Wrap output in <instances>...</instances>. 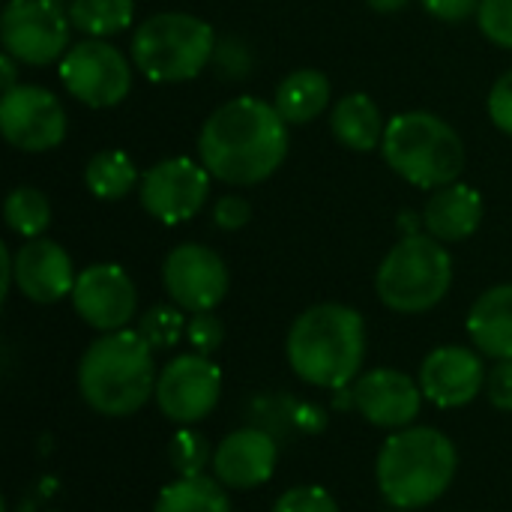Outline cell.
Listing matches in <instances>:
<instances>
[{
    "instance_id": "obj_1",
    "label": "cell",
    "mask_w": 512,
    "mask_h": 512,
    "mask_svg": "<svg viewBox=\"0 0 512 512\" xmlns=\"http://www.w3.org/2000/svg\"><path fill=\"white\" fill-rule=\"evenodd\" d=\"M201 165L228 186L267 180L288 156V123L255 96H240L216 108L198 135Z\"/></svg>"
},
{
    "instance_id": "obj_2",
    "label": "cell",
    "mask_w": 512,
    "mask_h": 512,
    "mask_svg": "<svg viewBox=\"0 0 512 512\" xmlns=\"http://www.w3.org/2000/svg\"><path fill=\"white\" fill-rule=\"evenodd\" d=\"M285 354L300 381L342 390L357 381L366 360L363 315L342 303H318L291 324Z\"/></svg>"
},
{
    "instance_id": "obj_3",
    "label": "cell",
    "mask_w": 512,
    "mask_h": 512,
    "mask_svg": "<svg viewBox=\"0 0 512 512\" xmlns=\"http://www.w3.org/2000/svg\"><path fill=\"white\" fill-rule=\"evenodd\" d=\"M153 348L138 330L99 336L78 363L81 399L102 417H129L156 393Z\"/></svg>"
},
{
    "instance_id": "obj_4",
    "label": "cell",
    "mask_w": 512,
    "mask_h": 512,
    "mask_svg": "<svg viewBox=\"0 0 512 512\" xmlns=\"http://www.w3.org/2000/svg\"><path fill=\"white\" fill-rule=\"evenodd\" d=\"M456 444L429 426H408L393 432L375 465V480L387 504L396 510H423L435 504L456 480Z\"/></svg>"
},
{
    "instance_id": "obj_5",
    "label": "cell",
    "mask_w": 512,
    "mask_h": 512,
    "mask_svg": "<svg viewBox=\"0 0 512 512\" xmlns=\"http://www.w3.org/2000/svg\"><path fill=\"white\" fill-rule=\"evenodd\" d=\"M387 165L420 189H441L459 180L465 168V144L456 129L429 114V111H408L396 114L387 123L381 141Z\"/></svg>"
},
{
    "instance_id": "obj_6",
    "label": "cell",
    "mask_w": 512,
    "mask_h": 512,
    "mask_svg": "<svg viewBox=\"0 0 512 512\" xmlns=\"http://www.w3.org/2000/svg\"><path fill=\"white\" fill-rule=\"evenodd\" d=\"M453 285V258L432 234H405L381 261L378 300L402 315L435 309Z\"/></svg>"
},
{
    "instance_id": "obj_7",
    "label": "cell",
    "mask_w": 512,
    "mask_h": 512,
    "mask_svg": "<svg viewBox=\"0 0 512 512\" xmlns=\"http://www.w3.org/2000/svg\"><path fill=\"white\" fill-rule=\"evenodd\" d=\"M213 54V27L186 12L150 15L132 36V60L156 84L195 78L213 60Z\"/></svg>"
},
{
    "instance_id": "obj_8",
    "label": "cell",
    "mask_w": 512,
    "mask_h": 512,
    "mask_svg": "<svg viewBox=\"0 0 512 512\" xmlns=\"http://www.w3.org/2000/svg\"><path fill=\"white\" fill-rule=\"evenodd\" d=\"M69 6L63 0H6L0 12L3 48L27 66H48L69 51Z\"/></svg>"
},
{
    "instance_id": "obj_9",
    "label": "cell",
    "mask_w": 512,
    "mask_h": 512,
    "mask_svg": "<svg viewBox=\"0 0 512 512\" xmlns=\"http://www.w3.org/2000/svg\"><path fill=\"white\" fill-rule=\"evenodd\" d=\"M60 78L66 90L90 105V108H111L126 99L132 87V69L120 48L105 39H84L63 54Z\"/></svg>"
},
{
    "instance_id": "obj_10",
    "label": "cell",
    "mask_w": 512,
    "mask_h": 512,
    "mask_svg": "<svg viewBox=\"0 0 512 512\" xmlns=\"http://www.w3.org/2000/svg\"><path fill=\"white\" fill-rule=\"evenodd\" d=\"M222 396V372L204 354L174 357L156 381V405L177 426H195L213 414Z\"/></svg>"
},
{
    "instance_id": "obj_11",
    "label": "cell",
    "mask_w": 512,
    "mask_h": 512,
    "mask_svg": "<svg viewBox=\"0 0 512 512\" xmlns=\"http://www.w3.org/2000/svg\"><path fill=\"white\" fill-rule=\"evenodd\" d=\"M0 132L24 153L54 150L66 138V111L51 90L18 84L0 99Z\"/></svg>"
},
{
    "instance_id": "obj_12",
    "label": "cell",
    "mask_w": 512,
    "mask_h": 512,
    "mask_svg": "<svg viewBox=\"0 0 512 512\" xmlns=\"http://www.w3.org/2000/svg\"><path fill=\"white\" fill-rule=\"evenodd\" d=\"M210 177L204 165L186 156L162 159L141 180V204L165 225L189 222L210 195Z\"/></svg>"
},
{
    "instance_id": "obj_13",
    "label": "cell",
    "mask_w": 512,
    "mask_h": 512,
    "mask_svg": "<svg viewBox=\"0 0 512 512\" xmlns=\"http://www.w3.org/2000/svg\"><path fill=\"white\" fill-rule=\"evenodd\" d=\"M162 285L183 312H213L228 294V267L213 249L183 243L168 252L162 264Z\"/></svg>"
},
{
    "instance_id": "obj_14",
    "label": "cell",
    "mask_w": 512,
    "mask_h": 512,
    "mask_svg": "<svg viewBox=\"0 0 512 512\" xmlns=\"http://www.w3.org/2000/svg\"><path fill=\"white\" fill-rule=\"evenodd\" d=\"M72 306L84 324L99 333L126 330L138 309V291L129 273L117 264H90L78 273L72 288Z\"/></svg>"
},
{
    "instance_id": "obj_15",
    "label": "cell",
    "mask_w": 512,
    "mask_h": 512,
    "mask_svg": "<svg viewBox=\"0 0 512 512\" xmlns=\"http://www.w3.org/2000/svg\"><path fill=\"white\" fill-rule=\"evenodd\" d=\"M423 390L399 369H372L354 381V408L378 429H408L420 417Z\"/></svg>"
},
{
    "instance_id": "obj_16",
    "label": "cell",
    "mask_w": 512,
    "mask_h": 512,
    "mask_svg": "<svg viewBox=\"0 0 512 512\" xmlns=\"http://www.w3.org/2000/svg\"><path fill=\"white\" fill-rule=\"evenodd\" d=\"M486 384V369L477 351L462 345H444L432 351L420 366V390L423 396L450 411L471 405Z\"/></svg>"
},
{
    "instance_id": "obj_17",
    "label": "cell",
    "mask_w": 512,
    "mask_h": 512,
    "mask_svg": "<svg viewBox=\"0 0 512 512\" xmlns=\"http://www.w3.org/2000/svg\"><path fill=\"white\" fill-rule=\"evenodd\" d=\"M12 279L15 288L33 303H57L75 288L72 258L63 246L45 237L24 240L21 249L12 255Z\"/></svg>"
},
{
    "instance_id": "obj_18",
    "label": "cell",
    "mask_w": 512,
    "mask_h": 512,
    "mask_svg": "<svg viewBox=\"0 0 512 512\" xmlns=\"http://www.w3.org/2000/svg\"><path fill=\"white\" fill-rule=\"evenodd\" d=\"M279 462V447L264 429H237L213 450V474L225 489H258L264 486Z\"/></svg>"
},
{
    "instance_id": "obj_19",
    "label": "cell",
    "mask_w": 512,
    "mask_h": 512,
    "mask_svg": "<svg viewBox=\"0 0 512 512\" xmlns=\"http://www.w3.org/2000/svg\"><path fill=\"white\" fill-rule=\"evenodd\" d=\"M483 222V198L474 186L450 183L432 192L423 210L426 231L441 243H459L468 240Z\"/></svg>"
},
{
    "instance_id": "obj_20",
    "label": "cell",
    "mask_w": 512,
    "mask_h": 512,
    "mask_svg": "<svg viewBox=\"0 0 512 512\" xmlns=\"http://www.w3.org/2000/svg\"><path fill=\"white\" fill-rule=\"evenodd\" d=\"M474 348L492 360H512V285H495L468 312Z\"/></svg>"
},
{
    "instance_id": "obj_21",
    "label": "cell",
    "mask_w": 512,
    "mask_h": 512,
    "mask_svg": "<svg viewBox=\"0 0 512 512\" xmlns=\"http://www.w3.org/2000/svg\"><path fill=\"white\" fill-rule=\"evenodd\" d=\"M330 129L348 150H360V153L375 150L384 141V132H387L381 108L366 93L342 96L336 102L333 114H330Z\"/></svg>"
},
{
    "instance_id": "obj_22",
    "label": "cell",
    "mask_w": 512,
    "mask_h": 512,
    "mask_svg": "<svg viewBox=\"0 0 512 512\" xmlns=\"http://www.w3.org/2000/svg\"><path fill=\"white\" fill-rule=\"evenodd\" d=\"M330 105V78L318 69H297L276 87L273 108L285 123H309Z\"/></svg>"
},
{
    "instance_id": "obj_23",
    "label": "cell",
    "mask_w": 512,
    "mask_h": 512,
    "mask_svg": "<svg viewBox=\"0 0 512 512\" xmlns=\"http://www.w3.org/2000/svg\"><path fill=\"white\" fill-rule=\"evenodd\" d=\"M153 512H231V501L213 477H177L159 492Z\"/></svg>"
},
{
    "instance_id": "obj_24",
    "label": "cell",
    "mask_w": 512,
    "mask_h": 512,
    "mask_svg": "<svg viewBox=\"0 0 512 512\" xmlns=\"http://www.w3.org/2000/svg\"><path fill=\"white\" fill-rule=\"evenodd\" d=\"M87 189L102 201H120L138 186V168L123 150H102L84 168Z\"/></svg>"
},
{
    "instance_id": "obj_25",
    "label": "cell",
    "mask_w": 512,
    "mask_h": 512,
    "mask_svg": "<svg viewBox=\"0 0 512 512\" xmlns=\"http://www.w3.org/2000/svg\"><path fill=\"white\" fill-rule=\"evenodd\" d=\"M72 27L90 39H105L126 30L135 18V0H72Z\"/></svg>"
},
{
    "instance_id": "obj_26",
    "label": "cell",
    "mask_w": 512,
    "mask_h": 512,
    "mask_svg": "<svg viewBox=\"0 0 512 512\" xmlns=\"http://www.w3.org/2000/svg\"><path fill=\"white\" fill-rule=\"evenodd\" d=\"M3 219L6 225L24 237V240H33V237H42L48 222H51V204L48 198L33 189V186H18L6 195V204H3Z\"/></svg>"
},
{
    "instance_id": "obj_27",
    "label": "cell",
    "mask_w": 512,
    "mask_h": 512,
    "mask_svg": "<svg viewBox=\"0 0 512 512\" xmlns=\"http://www.w3.org/2000/svg\"><path fill=\"white\" fill-rule=\"evenodd\" d=\"M168 462L177 477H201L207 465H213L210 441L192 426H180V432L168 444Z\"/></svg>"
},
{
    "instance_id": "obj_28",
    "label": "cell",
    "mask_w": 512,
    "mask_h": 512,
    "mask_svg": "<svg viewBox=\"0 0 512 512\" xmlns=\"http://www.w3.org/2000/svg\"><path fill=\"white\" fill-rule=\"evenodd\" d=\"M186 315L180 306H153L144 312L141 324H138V333L147 339V345L153 351H168L174 348L183 336H186Z\"/></svg>"
},
{
    "instance_id": "obj_29",
    "label": "cell",
    "mask_w": 512,
    "mask_h": 512,
    "mask_svg": "<svg viewBox=\"0 0 512 512\" xmlns=\"http://www.w3.org/2000/svg\"><path fill=\"white\" fill-rule=\"evenodd\" d=\"M480 30L501 48H512V0H480Z\"/></svg>"
},
{
    "instance_id": "obj_30",
    "label": "cell",
    "mask_w": 512,
    "mask_h": 512,
    "mask_svg": "<svg viewBox=\"0 0 512 512\" xmlns=\"http://www.w3.org/2000/svg\"><path fill=\"white\" fill-rule=\"evenodd\" d=\"M273 512H339V504L321 486H294L276 498Z\"/></svg>"
},
{
    "instance_id": "obj_31",
    "label": "cell",
    "mask_w": 512,
    "mask_h": 512,
    "mask_svg": "<svg viewBox=\"0 0 512 512\" xmlns=\"http://www.w3.org/2000/svg\"><path fill=\"white\" fill-rule=\"evenodd\" d=\"M186 339H189V345L195 348V354L210 357V354L222 345V339H225L222 321H219L213 312H198V315H192V321L186 324Z\"/></svg>"
},
{
    "instance_id": "obj_32",
    "label": "cell",
    "mask_w": 512,
    "mask_h": 512,
    "mask_svg": "<svg viewBox=\"0 0 512 512\" xmlns=\"http://www.w3.org/2000/svg\"><path fill=\"white\" fill-rule=\"evenodd\" d=\"M489 117L501 132L512 135V72L495 81L489 93Z\"/></svg>"
},
{
    "instance_id": "obj_33",
    "label": "cell",
    "mask_w": 512,
    "mask_h": 512,
    "mask_svg": "<svg viewBox=\"0 0 512 512\" xmlns=\"http://www.w3.org/2000/svg\"><path fill=\"white\" fill-rule=\"evenodd\" d=\"M249 216H252V207H249V201L240 198V195H225V198H219L216 207H213V225L222 228V231H237V228H243V225L249 222Z\"/></svg>"
},
{
    "instance_id": "obj_34",
    "label": "cell",
    "mask_w": 512,
    "mask_h": 512,
    "mask_svg": "<svg viewBox=\"0 0 512 512\" xmlns=\"http://www.w3.org/2000/svg\"><path fill=\"white\" fill-rule=\"evenodd\" d=\"M486 393L498 411H512V360H498L486 378Z\"/></svg>"
},
{
    "instance_id": "obj_35",
    "label": "cell",
    "mask_w": 512,
    "mask_h": 512,
    "mask_svg": "<svg viewBox=\"0 0 512 512\" xmlns=\"http://www.w3.org/2000/svg\"><path fill=\"white\" fill-rule=\"evenodd\" d=\"M423 6L441 21H465L480 9V0H423Z\"/></svg>"
},
{
    "instance_id": "obj_36",
    "label": "cell",
    "mask_w": 512,
    "mask_h": 512,
    "mask_svg": "<svg viewBox=\"0 0 512 512\" xmlns=\"http://www.w3.org/2000/svg\"><path fill=\"white\" fill-rule=\"evenodd\" d=\"M213 57L222 63V69H225L228 75H246V69H249V54H246L243 45H237V42L219 45Z\"/></svg>"
},
{
    "instance_id": "obj_37",
    "label": "cell",
    "mask_w": 512,
    "mask_h": 512,
    "mask_svg": "<svg viewBox=\"0 0 512 512\" xmlns=\"http://www.w3.org/2000/svg\"><path fill=\"white\" fill-rule=\"evenodd\" d=\"M0 75H3V93L18 87L15 84V57L9 51H3V57H0Z\"/></svg>"
},
{
    "instance_id": "obj_38",
    "label": "cell",
    "mask_w": 512,
    "mask_h": 512,
    "mask_svg": "<svg viewBox=\"0 0 512 512\" xmlns=\"http://www.w3.org/2000/svg\"><path fill=\"white\" fill-rule=\"evenodd\" d=\"M0 267H3V282H0V294L6 297L9 285L15 282V279H12V255H9V249H6V246H0Z\"/></svg>"
},
{
    "instance_id": "obj_39",
    "label": "cell",
    "mask_w": 512,
    "mask_h": 512,
    "mask_svg": "<svg viewBox=\"0 0 512 512\" xmlns=\"http://www.w3.org/2000/svg\"><path fill=\"white\" fill-rule=\"evenodd\" d=\"M372 9H378V12H399V9H405L408 6V0H366Z\"/></svg>"
},
{
    "instance_id": "obj_40",
    "label": "cell",
    "mask_w": 512,
    "mask_h": 512,
    "mask_svg": "<svg viewBox=\"0 0 512 512\" xmlns=\"http://www.w3.org/2000/svg\"><path fill=\"white\" fill-rule=\"evenodd\" d=\"M396 512H408V510H396Z\"/></svg>"
}]
</instances>
